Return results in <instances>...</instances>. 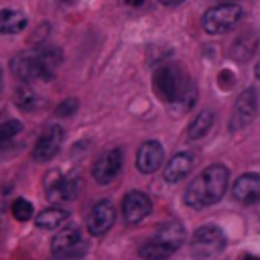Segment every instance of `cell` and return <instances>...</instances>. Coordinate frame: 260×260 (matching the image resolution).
Listing matches in <instances>:
<instances>
[{
    "label": "cell",
    "instance_id": "1",
    "mask_svg": "<svg viewBox=\"0 0 260 260\" xmlns=\"http://www.w3.org/2000/svg\"><path fill=\"white\" fill-rule=\"evenodd\" d=\"M152 87L160 102H167L177 108L181 106L183 110H189L197 100L195 85L191 83L183 67H179L177 63L160 65L152 75Z\"/></svg>",
    "mask_w": 260,
    "mask_h": 260
},
{
    "label": "cell",
    "instance_id": "2",
    "mask_svg": "<svg viewBox=\"0 0 260 260\" xmlns=\"http://www.w3.org/2000/svg\"><path fill=\"white\" fill-rule=\"evenodd\" d=\"M228 181H230L228 169L223 165H211V167L203 169L189 183L183 199L189 207H195V209L209 207L223 197V193L228 189Z\"/></svg>",
    "mask_w": 260,
    "mask_h": 260
},
{
    "label": "cell",
    "instance_id": "3",
    "mask_svg": "<svg viewBox=\"0 0 260 260\" xmlns=\"http://www.w3.org/2000/svg\"><path fill=\"white\" fill-rule=\"evenodd\" d=\"M59 63H61V53L55 47H41L28 55L14 57L10 61V69L24 83L49 81L53 79Z\"/></svg>",
    "mask_w": 260,
    "mask_h": 260
},
{
    "label": "cell",
    "instance_id": "4",
    "mask_svg": "<svg viewBox=\"0 0 260 260\" xmlns=\"http://www.w3.org/2000/svg\"><path fill=\"white\" fill-rule=\"evenodd\" d=\"M51 250L55 260H81L87 250V242L75 225H69L57 232L51 240Z\"/></svg>",
    "mask_w": 260,
    "mask_h": 260
},
{
    "label": "cell",
    "instance_id": "5",
    "mask_svg": "<svg viewBox=\"0 0 260 260\" xmlns=\"http://www.w3.org/2000/svg\"><path fill=\"white\" fill-rule=\"evenodd\" d=\"M242 14L244 12H242V8L238 4L225 2V4L209 8L201 18V26H203V30L207 35H223V32L232 30L240 22Z\"/></svg>",
    "mask_w": 260,
    "mask_h": 260
},
{
    "label": "cell",
    "instance_id": "6",
    "mask_svg": "<svg viewBox=\"0 0 260 260\" xmlns=\"http://www.w3.org/2000/svg\"><path fill=\"white\" fill-rule=\"evenodd\" d=\"M228 244V238L223 234V230L219 225L207 223L201 225L199 230H195L193 238H191V252L197 258H209L219 254Z\"/></svg>",
    "mask_w": 260,
    "mask_h": 260
},
{
    "label": "cell",
    "instance_id": "7",
    "mask_svg": "<svg viewBox=\"0 0 260 260\" xmlns=\"http://www.w3.org/2000/svg\"><path fill=\"white\" fill-rule=\"evenodd\" d=\"M79 191V179L67 177L61 173H53L47 179V199L51 203H67L75 199Z\"/></svg>",
    "mask_w": 260,
    "mask_h": 260
},
{
    "label": "cell",
    "instance_id": "8",
    "mask_svg": "<svg viewBox=\"0 0 260 260\" xmlns=\"http://www.w3.org/2000/svg\"><path fill=\"white\" fill-rule=\"evenodd\" d=\"M258 112V93L248 87L244 89L238 100H236V106H234V114H232V122H230V128L232 130H240L244 126H248L254 116Z\"/></svg>",
    "mask_w": 260,
    "mask_h": 260
},
{
    "label": "cell",
    "instance_id": "9",
    "mask_svg": "<svg viewBox=\"0 0 260 260\" xmlns=\"http://www.w3.org/2000/svg\"><path fill=\"white\" fill-rule=\"evenodd\" d=\"M61 144H63V128L53 124L39 136V140L32 148V158L37 162H47L59 152Z\"/></svg>",
    "mask_w": 260,
    "mask_h": 260
},
{
    "label": "cell",
    "instance_id": "10",
    "mask_svg": "<svg viewBox=\"0 0 260 260\" xmlns=\"http://www.w3.org/2000/svg\"><path fill=\"white\" fill-rule=\"evenodd\" d=\"M152 211V201L142 191H130L122 199V215L128 223H140Z\"/></svg>",
    "mask_w": 260,
    "mask_h": 260
},
{
    "label": "cell",
    "instance_id": "11",
    "mask_svg": "<svg viewBox=\"0 0 260 260\" xmlns=\"http://www.w3.org/2000/svg\"><path fill=\"white\" fill-rule=\"evenodd\" d=\"M116 221V209L108 199L98 201L87 215V232L91 236H104Z\"/></svg>",
    "mask_w": 260,
    "mask_h": 260
},
{
    "label": "cell",
    "instance_id": "12",
    "mask_svg": "<svg viewBox=\"0 0 260 260\" xmlns=\"http://www.w3.org/2000/svg\"><path fill=\"white\" fill-rule=\"evenodd\" d=\"M120 169H122V150L120 148L106 150L93 162V179L100 185H108V183H112L118 177Z\"/></svg>",
    "mask_w": 260,
    "mask_h": 260
},
{
    "label": "cell",
    "instance_id": "13",
    "mask_svg": "<svg viewBox=\"0 0 260 260\" xmlns=\"http://www.w3.org/2000/svg\"><path fill=\"white\" fill-rule=\"evenodd\" d=\"M162 158H165V148L158 140H146L138 152H136V167L140 173L144 175H152L154 171L160 169L162 165Z\"/></svg>",
    "mask_w": 260,
    "mask_h": 260
},
{
    "label": "cell",
    "instance_id": "14",
    "mask_svg": "<svg viewBox=\"0 0 260 260\" xmlns=\"http://www.w3.org/2000/svg\"><path fill=\"white\" fill-rule=\"evenodd\" d=\"M232 195L236 201L244 205H252L260 201V175L258 173H246L236 179L232 187Z\"/></svg>",
    "mask_w": 260,
    "mask_h": 260
},
{
    "label": "cell",
    "instance_id": "15",
    "mask_svg": "<svg viewBox=\"0 0 260 260\" xmlns=\"http://www.w3.org/2000/svg\"><path fill=\"white\" fill-rule=\"evenodd\" d=\"M195 158L191 156V152H177L165 167L162 177L167 183H181L193 169Z\"/></svg>",
    "mask_w": 260,
    "mask_h": 260
},
{
    "label": "cell",
    "instance_id": "16",
    "mask_svg": "<svg viewBox=\"0 0 260 260\" xmlns=\"http://www.w3.org/2000/svg\"><path fill=\"white\" fill-rule=\"evenodd\" d=\"M185 236H187L185 225L181 221H177V219H171V221H165L162 225H158V230L154 234V240L165 244V246H169L171 250H177L183 244Z\"/></svg>",
    "mask_w": 260,
    "mask_h": 260
},
{
    "label": "cell",
    "instance_id": "17",
    "mask_svg": "<svg viewBox=\"0 0 260 260\" xmlns=\"http://www.w3.org/2000/svg\"><path fill=\"white\" fill-rule=\"evenodd\" d=\"M26 24H28V18L22 10H16V8L0 10V35H16L24 30Z\"/></svg>",
    "mask_w": 260,
    "mask_h": 260
},
{
    "label": "cell",
    "instance_id": "18",
    "mask_svg": "<svg viewBox=\"0 0 260 260\" xmlns=\"http://www.w3.org/2000/svg\"><path fill=\"white\" fill-rule=\"evenodd\" d=\"M67 219H69V211L67 209H63V207H47L37 215L35 223L41 230H57L63 223H67Z\"/></svg>",
    "mask_w": 260,
    "mask_h": 260
},
{
    "label": "cell",
    "instance_id": "19",
    "mask_svg": "<svg viewBox=\"0 0 260 260\" xmlns=\"http://www.w3.org/2000/svg\"><path fill=\"white\" fill-rule=\"evenodd\" d=\"M213 120H215V116H213L211 110H201V112L193 118V122L187 126V138H189V140H199V138H203V136L211 130Z\"/></svg>",
    "mask_w": 260,
    "mask_h": 260
},
{
    "label": "cell",
    "instance_id": "20",
    "mask_svg": "<svg viewBox=\"0 0 260 260\" xmlns=\"http://www.w3.org/2000/svg\"><path fill=\"white\" fill-rule=\"evenodd\" d=\"M37 102H39V98H37L35 89H32L28 83H20V85L14 89V104H16L20 110L30 112V110L37 106Z\"/></svg>",
    "mask_w": 260,
    "mask_h": 260
},
{
    "label": "cell",
    "instance_id": "21",
    "mask_svg": "<svg viewBox=\"0 0 260 260\" xmlns=\"http://www.w3.org/2000/svg\"><path fill=\"white\" fill-rule=\"evenodd\" d=\"M140 258H144V260H167L175 250H171L169 246H165V244H160V242H156L154 238L148 242V244H144L140 250Z\"/></svg>",
    "mask_w": 260,
    "mask_h": 260
},
{
    "label": "cell",
    "instance_id": "22",
    "mask_svg": "<svg viewBox=\"0 0 260 260\" xmlns=\"http://www.w3.org/2000/svg\"><path fill=\"white\" fill-rule=\"evenodd\" d=\"M10 213H12V217H14L16 221H28V219L32 217V213H35V207H32V203H30L28 199L18 197V199L12 201Z\"/></svg>",
    "mask_w": 260,
    "mask_h": 260
},
{
    "label": "cell",
    "instance_id": "23",
    "mask_svg": "<svg viewBox=\"0 0 260 260\" xmlns=\"http://www.w3.org/2000/svg\"><path fill=\"white\" fill-rule=\"evenodd\" d=\"M22 132V124L18 120H6V122H0V144L8 142L10 138H14L16 134Z\"/></svg>",
    "mask_w": 260,
    "mask_h": 260
},
{
    "label": "cell",
    "instance_id": "24",
    "mask_svg": "<svg viewBox=\"0 0 260 260\" xmlns=\"http://www.w3.org/2000/svg\"><path fill=\"white\" fill-rule=\"evenodd\" d=\"M77 104H79V102L73 100V98L61 102V104L57 106V110H55V116H59V118H69V116H73V114L77 112Z\"/></svg>",
    "mask_w": 260,
    "mask_h": 260
},
{
    "label": "cell",
    "instance_id": "25",
    "mask_svg": "<svg viewBox=\"0 0 260 260\" xmlns=\"http://www.w3.org/2000/svg\"><path fill=\"white\" fill-rule=\"evenodd\" d=\"M160 4H165V6H177V4H181L183 0H158Z\"/></svg>",
    "mask_w": 260,
    "mask_h": 260
},
{
    "label": "cell",
    "instance_id": "26",
    "mask_svg": "<svg viewBox=\"0 0 260 260\" xmlns=\"http://www.w3.org/2000/svg\"><path fill=\"white\" fill-rule=\"evenodd\" d=\"M4 93V71H2V65H0V98Z\"/></svg>",
    "mask_w": 260,
    "mask_h": 260
},
{
    "label": "cell",
    "instance_id": "27",
    "mask_svg": "<svg viewBox=\"0 0 260 260\" xmlns=\"http://www.w3.org/2000/svg\"><path fill=\"white\" fill-rule=\"evenodd\" d=\"M122 2H124L126 6H140L144 0H122Z\"/></svg>",
    "mask_w": 260,
    "mask_h": 260
},
{
    "label": "cell",
    "instance_id": "28",
    "mask_svg": "<svg viewBox=\"0 0 260 260\" xmlns=\"http://www.w3.org/2000/svg\"><path fill=\"white\" fill-rule=\"evenodd\" d=\"M242 260H260V256H254V254H246Z\"/></svg>",
    "mask_w": 260,
    "mask_h": 260
},
{
    "label": "cell",
    "instance_id": "29",
    "mask_svg": "<svg viewBox=\"0 0 260 260\" xmlns=\"http://www.w3.org/2000/svg\"><path fill=\"white\" fill-rule=\"evenodd\" d=\"M256 77L260 79V59H258V63H256Z\"/></svg>",
    "mask_w": 260,
    "mask_h": 260
},
{
    "label": "cell",
    "instance_id": "30",
    "mask_svg": "<svg viewBox=\"0 0 260 260\" xmlns=\"http://www.w3.org/2000/svg\"><path fill=\"white\" fill-rule=\"evenodd\" d=\"M53 260H55V258H53Z\"/></svg>",
    "mask_w": 260,
    "mask_h": 260
}]
</instances>
